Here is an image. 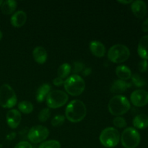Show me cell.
Here are the masks:
<instances>
[{"instance_id": "cell-34", "label": "cell", "mask_w": 148, "mask_h": 148, "mask_svg": "<svg viewBox=\"0 0 148 148\" xmlns=\"http://www.w3.org/2000/svg\"><path fill=\"white\" fill-rule=\"evenodd\" d=\"M92 70H91V68H85V69H83L82 71V74H83L84 76H88L91 73Z\"/></svg>"}, {"instance_id": "cell-15", "label": "cell", "mask_w": 148, "mask_h": 148, "mask_svg": "<svg viewBox=\"0 0 148 148\" xmlns=\"http://www.w3.org/2000/svg\"><path fill=\"white\" fill-rule=\"evenodd\" d=\"M27 20V14L24 11H17L12 16L11 23L14 27H20L24 25Z\"/></svg>"}, {"instance_id": "cell-24", "label": "cell", "mask_w": 148, "mask_h": 148, "mask_svg": "<svg viewBox=\"0 0 148 148\" xmlns=\"http://www.w3.org/2000/svg\"><path fill=\"white\" fill-rule=\"evenodd\" d=\"M132 80L133 84L137 88H141L146 85L145 80L138 74H134L132 75Z\"/></svg>"}, {"instance_id": "cell-28", "label": "cell", "mask_w": 148, "mask_h": 148, "mask_svg": "<svg viewBox=\"0 0 148 148\" xmlns=\"http://www.w3.org/2000/svg\"><path fill=\"white\" fill-rule=\"evenodd\" d=\"M113 124L118 128H124L127 126L126 120L121 116H116V118H114V119L113 120Z\"/></svg>"}, {"instance_id": "cell-39", "label": "cell", "mask_w": 148, "mask_h": 148, "mask_svg": "<svg viewBox=\"0 0 148 148\" xmlns=\"http://www.w3.org/2000/svg\"><path fill=\"white\" fill-rule=\"evenodd\" d=\"M1 145H0V148H1Z\"/></svg>"}, {"instance_id": "cell-26", "label": "cell", "mask_w": 148, "mask_h": 148, "mask_svg": "<svg viewBox=\"0 0 148 148\" xmlns=\"http://www.w3.org/2000/svg\"><path fill=\"white\" fill-rule=\"evenodd\" d=\"M51 116V111L49 108H43L39 112L38 119L40 122H46Z\"/></svg>"}, {"instance_id": "cell-6", "label": "cell", "mask_w": 148, "mask_h": 148, "mask_svg": "<svg viewBox=\"0 0 148 148\" xmlns=\"http://www.w3.org/2000/svg\"><path fill=\"white\" fill-rule=\"evenodd\" d=\"M120 141V134L114 127L104 129L100 135V142L106 147L112 148L116 147Z\"/></svg>"}, {"instance_id": "cell-9", "label": "cell", "mask_w": 148, "mask_h": 148, "mask_svg": "<svg viewBox=\"0 0 148 148\" xmlns=\"http://www.w3.org/2000/svg\"><path fill=\"white\" fill-rule=\"evenodd\" d=\"M49 135V131L46 127L36 125L32 127L27 134L28 140L34 144L42 143Z\"/></svg>"}, {"instance_id": "cell-5", "label": "cell", "mask_w": 148, "mask_h": 148, "mask_svg": "<svg viewBox=\"0 0 148 148\" xmlns=\"http://www.w3.org/2000/svg\"><path fill=\"white\" fill-rule=\"evenodd\" d=\"M130 56V51L123 44H116L110 48L108 57L114 63H122L127 61Z\"/></svg>"}, {"instance_id": "cell-31", "label": "cell", "mask_w": 148, "mask_h": 148, "mask_svg": "<svg viewBox=\"0 0 148 148\" xmlns=\"http://www.w3.org/2000/svg\"><path fill=\"white\" fill-rule=\"evenodd\" d=\"M14 148H33V147H32L31 144H30L27 142L22 141L17 143Z\"/></svg>"}, {"instance_id": "cell-17", "label": "cell", "mask_w": 148, "mask_h": 148, "mask_svg": "<svg viewBox=\"0 0 148 148\" xmlns=\"http://www.w3.org/2000/svg\"><path fill=\"white\" fill-rule=\"evenodd\" d=\"M131 87V84L122 79H117L113 82L111 87V91L114 93H121Z\"/></svg>"}, {"instance_id": "cell-22", "label": "cell", "mask_w": 148, "mask_h": 148, "mask_svg": "<svg viewBox=\"0 0 148 148\" xmlns=\"http://www.w3.org/2000/svg\"><path fill=\"white\" fill-rule=\"evenodd\" d=\"M71 71H72V67H71L70 65L67 63H64L59 67L57 71V75L59 77L64 79V78L67 77L68 75L70 74Z\"/></svg>"}, {"instance_id": "cell-1", "label": "cell", "mask_w": 148, "mask_h": 148, "mask_svg": "<svg viewBox=\"0 0 148 148\" xmlns=\"http://www.w3.org/2000/svg\"><path fill=\"white\" fill-rule=\"evenodd\" d=\"M87 114L86 106L82 101L74 100L71 101L66 108V117L72 123L79 122L85 119Z\"/></svg>"}, {"instance_id": "cell-18", "label": "cell", "mask_w": 148, "mask_h": 148, "mask_svg": "<svg viewBox=\"0 0 148 148\" xmlns=\"http://www.w3.org/2000/svg\"><path fill=\"white\" fill-rule=\"evenodd\" d=\"M133 125L140 130H144L148 127V116L146 114H139L133 119Z\"/></svg>"}, {"instance_id": "cell-10", "label": "cell", "mask_w": 148, "mask_h": 148, "mask_svg": "<svg viewBox=\"0 0 148 148\" xmlns=\"http://www.w3.org/2000/svg\"><path fill=\"white\" fill-rule=\"evenodd\" d=\"M130 100L134 106L143 107L148 103V92L145 90H134L130 96Z\"/></svg>"}, {"instance_id": "cell-30", "label": "cell", "mask_w": 148, "mask_h": 148, "mask_svg": "<svg viewBox=\"0 0 148 148\" xmlns=\"http://www.w3.org/2000/svg\"><path fill=\"white\" fill-rule=\"evenodd\" d=\"M138 69L140 70V72H147L148 69V63L147 60H144L143 59V61L139 63L138 64Z\"/></svg>"}, {"instance_id": "cell-35", "label": "cell", "mask_w": 148, "mask_h": 148, "mask_svg": "<svg viewBox=\"0 0 148 148\" xmlns=\"http://www.w3.org/2000/svg\"><path fill=\"white\" fill-rule=\"evenodd\" d=\"M14 137H15V133L11 132L10 134H8V135L7 136V138L8 139V140H13V139L14 138Z\"/></svg>"}, {"instance_id": "cell-14", "label": "cell", "mask_w": 148, "mask_h": 148, "mask_svg": "<svg viewBox=\"0 0 148 148\" xmlns=\"http://www.w3.org/2000/svg\"><path fill=\"white\" fill-rule=\"evenodd\" d=\"M138 54L144 60H148V36L141 38L137 47Z\"/></svg>"}, {"instance_id": "cell-11", "label": "cell", "mask_w": 148, "mask_h": 148, "mask_svg": "<svg viewBox=\"0 0 148 148\" xmlns=\"http://www.w3.org/2000/svg\"><path fill=\"white\" fill-rule=\"evenodd\" d=\"M6 119H7V124H8V126L10 128L15 129L20 124V121H21L22 119L21 114H20V112L18 110H10L7 113Z\"/></svg>"}, {"instance_id": "cell-29", "label": "cell", "mask_w": 148, "mask_h": 148, "mask_svg": "<svg viewBox=\"0 0 148 148\" xmlns=\"http://www.w3.org/2000/svg\"><path fill=\"white\" fill-rule=\"evenodd\" d=\"M84 66L83 63L81 62H75L73 63V68H72V72L73 73H78L83 70Z\"/></svg>"}, {"instance_id": "cell-33", "label": "cell", "mask_w": 148, "mask_h": 148, "mask_svg": "<svg viewBox=\"0 0 148 148\" xmlns=\"http://www.w3.org/2000/svg\"><path fill=\"white\" fill-rule=\"evenodd\" d=\"M142 30L145 33L148 32V18L143 22V25H142Z\"/></svg>"}, {"instance_id": "cell-21", "label": "cell", "mask_w": 148, "mask_h": 148, "mask_svg": "<svg viewBox=\"0 0 148 148\" xmlns=\"http://www.w3.org/2000/svg\"><path fill=\"white\" fill-rule=\"evenodd\" d=\"M17 1L14 0H7L3 1L1 6V12L4 14H12L17 8Z\"/></svg>"}, {"instance_id": "cell-19", "label": "cell", "mask_w": 148, "mask_h": 148, "mask_svg": "<svg viewBox=\"0 0 148 148\" xmlns=\"http://www.w3.org/2000/svg\"><path fill=\"white\" fill-rule=\"evenodd\" d=\"M116 74L119 79L127 80L132 77V72L128 66L125 65H120L116 69Z\"/></svg>"}, {"instance_id": "cell-4", "label": "cell", "mask_w": 148, "mask_h": 148, "mask_svg": "<svg viewBox=\"0 0 148 148\" xmlns=\"http://www.w3.org/2000/svg\"><path fill=\"white\" fill-rule=\"evenodd\" d=\"M17 103V95L10 85L4 84L0 88V106L3 108H10Z\"/></svg>"}, {"instance_id": "cell-3", "label": "cell", "mask_w": 148, "mask_h": 148, "mask_svg": "<svg viewBox=\"0 0 148 148\" xmlns=\"http://www.w3.org/2000/svg\"><path fill=\"white\" fill-rule=\"evenodd\" d=\"M64 85L66 92L73 96L81 95L85 90V82L80 76L72 75L64 82Z\"/></svg>"}, {"instance_id": "cell-37", "label": "cell", "mask_w": 148, "mask_h": 148, "mask_svg": "<svg viewBox=\"0 0 148 148\" xmlns=\"http://www.w3.org/2000/svg\"><path fill=\"white\" fill-rule=\"evenodd\" d=\"M1 38H2V32H1V30H0V40H1Z\"/></svg>"}, {"instance_id": "cell-7", "label": "cell", "mask_w": 148, "mask_h": 148, "mask_svg": "<svg viewBox=\"0 0 148 148\" xmlns=\"http://www.w3.org/2000/svg\"><path fill=\"white\" fill-rule=\"evenodd\" d=\"M140 133L133 127H128L123 131L121 136V142L125 148H136L140 143Z\"/></svg>"}, {"instance_id": "cell-13", "label": "cell", "mask_w": 148, "mask_h": 148, "mask_svg": "<svg viewBox=\"0 0 148 148\" xmlns=\"http://www.w3.org/2000/svg\"><path fill=\"white\" fill-rule=\"evenodd\" d=\"M90 50L94 56L99 58L103 57L106 53L105 46L98 40H92L90 43Z\"/></svg>"}, {"instance_id": "cell-20", "label": "cell", "mask_w": 148, "mask_h": 148, "mask_svg": "<svg viewBox=\"0 0 148 148\" xmlns=\"http://www.w3.org/2000/svg\"><path fill=\"white\" fill-rule=\"evenodd\" d=\"M51 90V86L49 84H43L37 90L36 100L38 102L41 103L44 101L45 98L47 97Z\"/></svg>"}, {"instance_id": "cell-16", "label": "cell", "mask_w": 148, "mask_h": 148, "mask_svg": "<svg viewBox=\"0 0 148 148\" xmlns=\"http://www.w3.org/2000/svg\"><path fill=\"white\" fill-rule=\"evenodd\" d=\"M33 56L37 63L42 64L47 60V51L42 46H37L33 51Z\"/></svg>"}, {"instance_id": "cell-32", "label": "cell", "mask_w": 148, "mask_h": 148, "mask_svg": "<svg viewBox=\"0 0 148 148\" xmlns=\"http://www.w3.org/2000/svg\"><path fill=\"white\" fill-rule=\"evenodd\" d=\"M53 85H56V86H60V85H62V84L64 83L63 79H62V78L58 77L55 78V79H53Z\"/></svg>"}, {"instance_id": "cell-23", "label": "cell", "mask_w": 148, "mask_h": 148, "mask_svg": "<svg viewBox=\"0 0 148 148\" xmlns=\"http://www.w3.org/2000/svg\"><path fill=\"white\" fill-rule=\"evenodd\" d=\"M18 108L23 114H30L33 111V106L30 102L27 101H22L19 103Z\"/></svg>"}, {"instance_id": "cell-36", "label": "cell", "mask_w": 148, "mask_h": 148, "mask_svg": "<svg viewBox=\"0 0 148 148\" xmlns=\"http://www.w3.org/2000/svg\"><path fill=\"white\" fill-rule=\"evenodd\" d=\"M133 1L130 0V1H119V3H123V4H130V3H132Z\"/></svg>"}, {"instance_id": "cell-27", "label": "cell", "mask_w": 148, "mask_h": 148, "mask_svg": "<svg viewBox=\"0 0 148 148\" xmlns=\"http://www.w3.org/2000/svg\"><path fill=\"white\" fill-rule=\"evenodd\" d=\"M65 121V118L64 116L62 115H57L56 116L53 117L51 120V125L53 127H59V126L62 125L64 124Z\"/></svg>"}, {"instance_id": "cell-12", "label": "cell", "mask_w": 148, "mask_h": 148, "mask_svg": "<svg viewBox=\"0 0 148 148\" xmlns=\"http://www.w3.org/2000/svg\"><path fill=\"white\" fill-rule=\"evenodd\" d=\"M131 9L133 14L138 18H143L147 14V5L146 3L142 0L132 1Z\"/></svg>"}, {"instance_id": "cell-25", "label": "cell", "mask_w": 148, "mask_h": 148, "mask_svg": "<svg viewBox=\"0 0 148 148\" xmlns=\"http://www.w3.org/2000/svg\"><path fill=\"white\" fill-rule=\"evenodd\" d=\"M39 148H61V144L56 140H49L42 143Z\"/></svg>"}, {"instance_id": "cell-38", "label": "cell", "mask_w": 148, "mask_h": 148, "mask_svg": "<svg viewBox=\"0 0 148 148\" xmlns=\"http://www.w3.org/2000/svg\"><path fill=\"white\" fill-rule=\"evenodd\" d=\"M2 3H3L2 0H0V7H1V4H2Z\"/></svg>"}, {"instance_id": "cell-8", "label": "cell", "mask_w": 148, "mask_h": 148, "mask_svg": "<svg viewBox=\"0 0 148 148\" xmlns=\"http://www.w3.org/2000/svg\"><path fill=\"white\" fill-rule=\"evenodd\" d=\"M66 92L59 90L51 91L46 97V104L51 108H58L63 106L68 101Z\"/></svg>"}, {"instance_id": "cell-2", "label": "cell", "mask_w": 148, "mask_h": 148, "mask_svg": "<svg viewBox=\"0 0 148 148\" xmlns=\"http://www.w3.org/2000/svg\"><path fill=\"white\" fill-rule=\"evenodd\" d=\"M130 101L123 95H116L108 103V111L112 115L121 116L126 114L130 109Z\"/></svg>"}]
</instances>
